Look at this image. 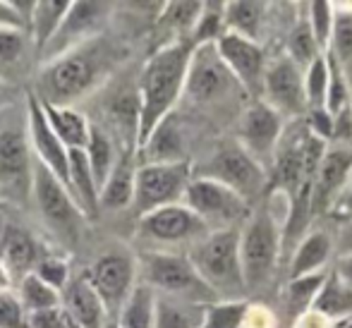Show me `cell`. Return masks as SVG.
Wrapping results in <instances>:
<instances>
[{
  "instance_id": "obj_1",
  "label": "cell",
  "mask_w": 352,
  "mask_h": 328,
  "mask_svg": "<svg viewBox=\"0 0 352 328\" xmlns=\"http://www.w3.org/2000/svg\"><path fill=\"white\" fill-rule=\"evenodd\" d=\"M127 56V48L103 32L101 36L84 41L56 61L43 63L34 94L43 103L72 108L77 101L103 87Z\"/></svg>"
},
{
  "instance_id": "obj_2",
  "label": "cell",
  "mask_w": 352,
  "mask_h": 328,
  "mask_svg": "<svg viewBox=\"0 0 352 328\" xmlns=\"http://www.w3.org/2000/svg\"><path fill=\"white\" fill-rule=\"evenodd\" d=\"M192 43L175 41L148 56L140 72V132H137V149L151 137V132L173 116V108L185 94L187 69L192 61Z\"/></svg>"
},
{
  "instance_id": "obj_3",
  "label": "cell",
  "mask_w": 352,
  "mask_h": 328,
  "mask_svg": "<svg viewBox=\"0 0 352 328\" xmlns=\"http://www.w3.org/2000/svg\"><path fill=\"white\" fill-rule=\"evenodd\" d=\"M187 259L218 300H245L240 261V228L216 230L190 247Z\"/></svg>"
},
{
  "instance_id": "obj_4",
  "label": "cell",
  "mask_w": 352,
  "mask_h": 328,
  "mask_svg": "<svg viewBox=\"0 0 352 328\" xmlns=\"http://www.w3.org/2000/svg\"><path fill=\"white\" fill-rule=\"evenodd\" d=\"M280 256L283 221L271 211L269 204H259L240 228V261L247 292H256L271 283Z\"/></svg>"
},
{
  "instance_id": "obj_5",
  "label": "cell",
  "mask_w": 352,
  "mask_h": 328,
  "mask_svg": "<svg viewBox=\"0 0 352 328\" xmlns=\"http://www.w3.org/2000/svg\"><path fill=\"white\" fill-rule=\"evenodd\" d=\"M140 276L158 295L177 297V300L195 302V305H213L218 297L211 287L199 278L187 254L175 252H142L140 256Z\"/></svg>"
},
{
  "instance_id": "obj_6",
  "label": "cell",
  "mask_w": 352,
  "mask_h": 328,
  "mask_svg": "<svg viewBox=\"0 0 352 328\" xmlns=\"http://www.w3.org/2000/svg\"><path fill=\"white\" fill-rule=\"evenodd\" d=\"M195 177H209V180L221 182L237 192L247 204L261 195L269 180L266 168L252 153H247L237 139L223 142L199 168H195Z\"/></svg>"
},
{
  "instance_id": "obj_7",
  "label": "cell",
  "mask_w": 352,
  "mask_h": 328,
  "mask_svg": "<svg viewBox=\"0 0 352 328\" xmlns=\"http://www.w3.org/2000/svg\"><path fill=\"white\" fill-rule=\"evenodd\" d=\"M182 204L192 208L211 232L242 228L252 213L250 204L237 192L209 177H192Z\"/></svg>"
},
{
  "instance_id": "obj_8",
  "label": "cell",
  "mask_w": 352,
  "mask_h": 328,
  "mask_svg": "<svg viewBox=\"0 0 352 328\" xmlns=\"http://www.w3.org/2000/svg\"><path fill=\"white\" fill-rule=\"evenodd\" d=\"M195 177V168L185 163H142L137 168L135 180V204L132 206L144 213L156 208L173 206L185 201L187 185Z\"/></svg>"
},
{
  "instance_id": "obj_9",
  "label": "cell",
  "mask_w": 352,
  "mask_h": 328,
  "mask_svg": "<svg viewBox=\"0 0 352 328\" xmlns=\"http://www.w3.org/2000/svg\"><path fill=\"white\" fill-rule=\"evenodd\" d=\"M34 151L29 137L17 127L0 132V197L22 206L32 199L34 187Z\"/></svg>"
},
{
  "instance_id": "obj_10",
  "label": "cell",
  "mask_w": 352,
  "mask_h": 328,
  "mask_svg": "<svg viewBox=\"0 0 352 328\" xmlns=\"http://www.w3.org/2000/svg\"><path fill=\"white\" fill-rule=\"evenodd\" d=\"M32 199L36 201L41 218L48 223V228H51L56 235H60L63 240H74V237H77L79 226H82V221H84V213L79 211V206L74 204L67 187L38 161L34 163Z\"/></svg>"
},
{
  "instance_id": "obj_11",
  "label": "cell",
  "mask_w": 352,
  "mask_h": 328,
  "mask_svg": "<svg viewBox=\"0 0 352 328\" xmlns=\"http://www.w3.org/2000/svg\"><path fill=\"white\" fill-rule=\"evenodd\" d=\"M137 259L125 250H111L87 268V278L101 297L108 316H118L127 297L137 287Z\"/></svg>"
},
{
  "instance_id": "obj_12",
  "label": "cell",
  "mask_w": 352,
  "mask_h": 328,
  "mask_svg": "<svg viewBox=\"0 0 352 328\" xmlns=\"http://www.w3.org/2000/svg\"><path fill=\"white\" fill-rule=\"evenodd\" d=\"M209 232L211 230L204 226V221L185 204H173L144 213L137 223L140 240L151 245H195Z\"/></svg>"
},
{
  "instance_id": "obj_13",
  "label": "cell",
  "mask_w": 352,
  "mask_h": 328,
  "mask_svg": "<svg viewBox=\"0 0 352 328\" xmlns=\"http://www.w3.org/2000/svg\"><path fill=\"white\" fill-rule=\"evenodd\" d=\"M111 3H94V0H72L70 10H67L65 22L60 24L58 34L53 36V41L48 43V48L43 51L41 63L56 61L63 53L72 51V48L82 46L84 41L101 36L106 22L111 19Z\"/></svg>"
},
{
  "instance_id": "obj_14",
  "label": "cell",
  "mask_w": 352,
  "mask_h": 328,
  "mask_svg": "<svg viewBox=\"0 0 352 328\" xmlns=\"http://www.w3.org/2000/svg\"><path fill=\"white\" fill-rule=\"evenodd\" d=\"M261 101L269 103L283 120H302L307 116V96H305V69L285 56L276 58L266 67Z\"/></svg>"
},
{
  "instance_id": "obj_15",
  "label": "cell",
  "mask_w": 352,
  "mask_h": 328,
  "mask_svg": "<svg viewBox=\"0 0 352 328\" xmlns=\"http://www.w3.org/2000/svg\"><path fill=\"white\" fill-rule=\"evenodd\" d=\"M240 84L226 67L223 58L218 56L216 43L213 46L192 48V61L187 69L185 94L195 103H213L230 96V91Z\"/></svg>"
},
{
  "instance_id": "obj_16",
  "label": "cell",
  "mask_w": 352,
  "mask_h": 328,
  "mask_svg": "<svg viewBox=\"0 0 352 328\" xmlns=\"http://www.w3.org/2000/svg\"><path fill=\"white\" fill-rule=\"evenodd\" d=\"M27 137L32 144L34 158L41 166H46L70 192V149L58 139V134L48 125L43 106L34 91L27 94Z\"/></svg>"
},
{
  "instance_id": "obj_17",
  "label": "cell",
  "mask_w": 352,
  "mask_h": 328,
  "mask_svg": "<svg viewBox=\"0 0 352 328\" xmlns=\"http://www.w3.org/2000/svg\"><path fill=\"white\" fill-rule=\"evenodd\" d=\"M216 48H218V56L223 58V63L230 69V74L235 77V82L240 84L242 91L254 96V101L261 98L266 67H269L261 43L242 39V36H237V34H226V36L216 43Z\"/></svg>"
},
{
  "instance_id": "obj_18",
  "label": "cell",
  "mask_w": 352,
  "mask_h": 328,
  "mask_svg": "<svg viewBox=\"0 0 352 328\" xmlns=\"http://www.w3.org/2000/svg\"><path fill=\"white\" fill-rule=\"evenodd\" d=\"M285 132V120L261 98H256L240 118V130H237V142L247 153L256 158L264 166V161L274 158L278 142Z\"/></svg>"
},
{
  "instance_id": "obj_19",
  "label": "cell",
  "mask_w": 352,
  "mask_h": 328,
  "mask_svg": "<svg viewBox=\"0 0 352 328\" xmlns=\"http://www.w3.org/2000/svg\"><path fill=\"white\" fill-rule=\"evenodd\" d=\"M352 180V146L350 144H336L326 149L319 163V171L311 182V213H331L333 204L343 195V190Z\"/></svg>"
},
{
  "instance_id": "obj_20",
  "label": "cell",
  "mask_w": 352,
  "mask_h": 328,
  "mask_svg": "<svg viewBox=\"0 0 352 328\" xmlns=\"http://www.w3.org/2000/svg\"><path fill=\"white\" fill-rule=\"evenodd\" d=\"M60 305L77 321L79 328H108V311L89 283L87 273L70 278V283L63 290Z\"/></svg>"
},
{
  "instance_id": "obj_21",
  "label": "cell",
  "mask_w": 352,
  "mask_h": 328,
  "mask_svg": "<svg viewBox=\"0 0 352 328\" xmlns=\"http://www.w3.org/2000/svg\"><path fill=\"white\" fill-rule=\"evenodd\" d=\"M142 163H185L187 161V139L185 130L175 120V113L168 116L151 137L137 149Z\"/></svg>"
},
{
  "instance_id": "obj_22",
  "label": "cell",
  "mask_w": 352,
  "mask_h": 328,
  "mask_svg": "<svg viewBox=\"0 0 352 328\" xmlns=\"http://www.w3.org/2000/svg\"><path fill=\"white\" fill-rule=\"evenodd\" d=\"M137 163L135 149H125L120 158L113 166L108 180L103 182L98 192V206L106 211H120L135 204V180H137Z\"/></svg>"
},
{
  "instance_id": "obj_23",
  "label": "cell",
  "mask_w": 352,
  "mask_h": 328,
  "mask_svg": "<svg viewBox=\"0 0 352 328\" xmlns=\"http://www.w3.org/2000/svg\"><path fill=\"white\" fill-rule=\"evenodd\" d=\"M333 254V240L326 230H309L295 247V254L290 259V278L311 276L321 273Z\"/></svg>"
},
{
  "instance_id": "obj_24",
  "label": "cell",
  "mask_w": 352,
  "mask_h": 328,
  "mask_svg": "<svg viewBox=\"0 0 352 328\" xmlns=\"http://www.w3.org/2000/svg\"><path fill=\"white\" fill-rule=\"evenodd\" d=\"M41 254L43 252L38 250V242L34 240L32 232L12 223L8 232V242H5V250H3V261H5V266H8V271L12 273L14 283H19L24 276H29V273H34Z\"/></svg>"
},
{
  "instance_id": "obj_25",
  "label": "cell",
  "mask_w": 352,
  "mask_h": 328,
  "mask_svg": "<svg viewBox=\"0 0 352 328\" xmlns=\"http://www.w3.org/2000/svg\"><path fill=\"white\" fill-rule=\"evenodd\" d=\"M70 195L84 218H94L101 206H98V185L94 180L91 166L87 161L84 149H70Z\"/></svg>"
},
{
  "instance_id": "obj_26",
  "label": "cell",
  "mask_w": 352,
  "mask_h": 328,
  "mask_svg": "<svg viewBox=\"0 0 352 328\" xmlns=\"http://www.w3.org/2000/svg\"><path fill=\"white\" fill-rule=\"evenodd\" d=\"M70 5L72 0H38L36 3V10H34V17H32V29H29V39H32L34 53L38 56V61H41L48 43L53 41V36L58 34L60 24L65 22Z\"/></svg>"
},
{
  "instance_id": "obj_27",
  "label": "cell",
  "mask_w": 352,
  "mask_h": 328,
  "mask_svg": "<svg viewBox=\"0 0 352 328\" xmlns=\"http://www.w3.org/2000/svg\"><path fill=\"white\" fill-rule=\"evenodd\" d=\"M311 311L321 314L324 319H329L331 324H340V321L352 316V287L336 271L326 273V281L321 285L319 295L314 300Z\"/></svg>"
},
{
  "instance_id": "obj_28",
  "label": "cell",
  "mask_w": 352,
  "mask_h": 328,
  "mask_svg": "<svg viewBox=\"0 0 352 328\" xmlns=\"http://www.w3.org/2000/svg\"><path fill=\"white\" fill-rule=\"evenodd\" d=\"M29 51L34 53V46L27 32L0 27V82L5 87L24 72Z\"/></svg>"
},
{
  "instance_id": "obj_29",
  "label": "cell",
  "mask_w": 352,
  "mask_h": 328,
  "mask_svg": "<svg viewBox=\"0 0 352 328\" xmlns=\"http://www.w3.org/2000/svg\"><path fill=\"white\" fill-rule=\"evenodd\" d=\"M324 281H326V271L311 273V276H302V278H287L285 287H283V292H280V302H283V311H285L290 324H295L300 316L311 311Z\"/></svg>"
},
{
  "instance_id": "obj_30",
  "label": "cell",
  "mask_w": 352,
  "mask_h": 328,
  "mask_svg": "<svg viewBox=\"0 0 352 328\" xmlns=\"http://www.w3.org/2000/svg\"><path fill=\"white\" fill-rule=\"evenodd\" d=\"M41 101V98H38ZM43 113L48 118V125L53 127V132L58 134L63 144L67 149H84L89 142V132H91V122L87 120V116L74 108H63V106H51L43 103Z\"/></svg>"
},
{
  "instance_id": "obj_31",
  "label": "cell",
  "mask_w": 352,
  "mask_h": 328,
  "mask_svg": "<svg viewBox=\"0 0 352 328\" xmlns=\"http://www.w3.org/2000/svg\"><path fill=\"white\" fill-rule=\"evenodd\" d=\"M266 22V3L261 0H230L226 3V29L242 39L259 43V34Z\"/></svg>"
},
{
  "instance_id": "obj_32",
  "label": "cell",
  "mask_w": 352,
  "mask_h": 328,
  "mask_svg": "<svg viewBox=\"0 0 352 328\" xmlns=\"http://www.w3.org/2000/svg\"><path fill=\"white\" fill-rule=\"evenodd\" d=\"M209 305L177 300L156 292V326L153 328H201Z\"/></svg>"
},
{
  "instance_id": "obj_33",
  "label": "cell",
  "mask_w": 352,
  "mask_h": 328,
  "mask_svg": "<svg viewBox=\"0 0 352 328\" xmlns=\"http://www.w3.org/2000/svg\"><path fill=\"white\" fill-rule=\"evenodd\" d=\"M156 326V290L137 283L132 295L116 316V328H153Z\"/></svg>"
},
{
  "instance_id": "obj_34",
  "label": "cell",
  "mask_w": 352,
  "mask_h": 328,
  "mask_svg": "<svg viewBox=\"0 0 352 328\" xmlns=\"http://www.w3.org/2000/svg\"><path fill=\"white\" fill-rule=\"evenodd\" d=\"M204 3H163L156 19V29L170 34V43L190 41Z\"/></svg>"
},
{
  "instance_id": "obj_35",
  "label": "cell",
  "mask_w": 352,
  "mask_h": 328,
  "mask_svg": "<svg viewBox=\"0 0 352 328\" xmlns=\"http://www.w3.org/2000/svg\"><path fill=\"white\" fill-rule=\"evenodd\" d=\"M326 53L340 67V72L348 79L352 91V10H348L345 5H336L333 36H331L329 51Z\"/></svg>"
},
{
  "instance_id": "obj_36",
  "label": "cell",
  "mask_w": 352,
  "mask_h": 328,
  "mask_svg": "<svg viewBox=\"0 0 352 328\" xmlns=\"http://www.w3.org/2000/svg\"><path fill=\"white\" fill-rule=\"evenodd\" d=\"M84 153H87V161L91 166V173H94V180L98 185V192H101L103 182L108 180L111 175L113 166H116V146H113L111 137L103 127L98 125H91V132H89V142L84 146Z\"/></svg>"
},
{
  "instance_id": "obj_37",
  "label": "cell",
  "mask_w": 352,
  "mask_h": 328,
  "mask_svg": "<svg viewBox=\"0 0 352 328\" xmlns=\"http://www.w3.org/2000/svg\"><path fill=\"white\" fill-rule=\"evenodd\" d=\"M17 300L22 302L27 314H36V311L60 307L63 292L56 290L53 285H48L46 281H41L36 273H29V276H24L17 283Z\"/></svg>"
},
{
  "instance_id": "obj_38",
  "label": "cell",
  "mask_w": 352,
  "mask_h": 328,
  "mask_svg": "<svg viewBox=\"0 0 352 328\" xmlns=\"http://www.w3.org/2000/svg\"><path fill=\"white\" fill-rule=\"evenodd\" d=\"M324 56L319 41L311 34V27L307 22V14H302L290 29V36H287V58L295 63L297 67L307 69L316 58Z\"/></svg>"
},
{
  "instance_id": "obj_39",
  "label": "cell",
  "mask_w": 352,
  "mask_h": 328,
  "mask_svg": "<svg viewBox=\"0 0 352 328\" xmlns=\"http://www.w3.org/2000/svg\"><path fill=\"white\" fill-rule=\"evenodd\" d=\"M228 34L226 29V3H204L195 32L190 36L192 46H213Z\"/></svg>"
},
{
  "instance_id": "obj_40",
  "label": "cell",
  "mask_w": 352,
  "mask_h": 328,
  "mask_svg": "<svg viewBox=\"0 0 352 328\" xmlns=\"http://www.w3.org/2000/svg\"><path fill=\"white\" fill-rule=\"evenodd\" d=\"M247 311V300H218L206 307L201 328H245Z\"/></svg>"
},
{
  "instance_id": "obj_41",
  "label": "cell",
  "mask_w": 352,
  "mask_h": 328,
  "mask_svg": "<svg viewBox=\"0 0 352 328\" xmlns=\"http://www.w3.org/2000/svg\"><path fill=\"white\" fill-rule=\"evenodd\" d=\"M329 61L326 53L316 58L309 67L305 69V96H307V113L316 108H326V94H329Z\"/></svg>"
},
{
  "instance_id": "obj_42",
  "label": "cell",
  "mask_w": 352,
  "mask_h": 328,
  "mask_svg": "<svg viewBox=\"0 0 352 328\" xmlns=\"http://www.w3.org/2000/svg\"><path fill=\"white\" fill-rule=\"evenodd\" d=\"M307 22L311 27V34L319 41L321 51H329L331 36H333V22H336V3L326 0H314L307 5Z\"/></svg>"
},
{
  "instance_id": "obj_43",
  "label": "cell",
  "mask_w": 352,
  "mask_h": 328,
  "mask_svg": "<svg viewBox=\"0 0 352 328\" xmlns=\"http://www.w3.org/2000/svg\"><path fill=\"white\" fill-rule=\"evenodd\" d=\"M34 273H36L41 281H46L48 285H53L56 290H65V285L70 283V263H67L63 256L58 254H41V259H38L36 268H34Z\"/></svg>"
},
{
  "instance_id": "obj_44",
  "label": "cell",
  "mask_w": 352,
  "mask_h": 328,
  "mask_svg": "<svg viewBox=\"0 0 352 328\" xmlns=\"http://www.w3.org/2000/svg\"><path fill=\"white\" fill-rule=\"evenodd\" d=\"M0 328H32L29 314L14 292H0Z\"/></svg>"
},
{
  "instance_id": "obj_45",
  "label": "cell",
  "mask_w": 352,
  "mask_h": 328,
  "mask_svg": "<svg viewBox=\"0 0 352 328\" xmlns=\"http://www.w3.org/2000/svg\"><path fill=\"white\" fill-rule=\"evenodd\" d=\"M29 326L32 328H79L77 321L63 309V305L53 307V309H46V311L29 314Z\"/></svg>"
},
{
  "instance_id": "obj_46",
  "label": "cell",
  "mask_w": 352,
  "mask_h": 328,
  "mask_svg": "<svg viewBox=\"0 0 352 328\" xmlns=\"http://www.w3.org/2000/svg\"><path fill=\"white\" fill-rule=\"evenodd\" d=\"M336 144H350L352 142V106L343 108L333 116V139Z\"/></svg>"
},
{
  "instance_id": "obj_47",
  "label": "cell",
  "mask_w": 352,
  "mask_h": 328,
  "mask_svg": "<svg viewBox=\"0 0 352 328\" xmlns=\"http://www.w3.org/2000/svg\"><path fill=\"white\" fill-rule=\"evenodd\" d=\"M331 216L340 218V221H352V180L348 182V187L343 190V195L338 197V201L331 208Z\"/></svg>"
},
{
  "instance_id": "obj_48",
  "label": "cell",
  "mask_w": 352,
  "mask_h": 328,
  "mask_svg": "<svg viewBox=\"0 0 352 328\" xmlns=\"http://www.w3.org/2000/svg\"><path fill=\"white\" fill-rule=\"evenodd\" d=\"M0 27H10V29H22V22H19L17 12H14L12 3L10 0H0Z\"/></svg>"
},
{
  "instance_id": "obj_49",
  "label": "cell",
  "mask_w": 352,
  "mask_h": 328,
  "mask_svg": "<svg viewBox=\"0 0 352 328\" xmlns=\"http://www.w3.org/2000/svg\"><path fill=\"white\" fill-rule=\"evenodd\" d=\"M292 328H333V324L329 319H324L321 314H316V311H307L305 316H300L292 324Z\"/></svg>"
},
{
  "instance_id": "obj_50",
  "label": "cell",
  "mask_w": 352,
  "mask_h": 328,
  "mask_svg": "<svg viewBox=\"0 0 352 328\" xmlns=\"http://www.w3.org/2000/svg\"><path fill=\"white\" fill-rule=\"evenodd\" d=\"M333 271L338 273V276L352 287V254H343V256H340L338 263L333 266Z\"/></svg>"
},
{
  "instance_id": "obj_51",
  "label": "cell",
  "mask_w": 352,
  "mask_h": 328,
  "mask_svg": "<svg viewBox=\"0 0 352 328\" xmlns=\"http://www.w3.org/2000/svg\"><path fill=\"white\" fill-rule=\"evenodd\" d=\"M12 285H14L12 273L8 271V266H5V261L0 259V292H12Z\"/></svg>"
},
{
  "instance_id": "obj_52",
  "label": "cell",
  "mask_w": 352,
  "mask_h": 328,
  "mask_svg": "<svg viewBox=\"0 0 352 328\" xmlns=\"http://www.w3.org/2000/svg\"><path fill=\"white\" fill-rule=\"evenodd\" d=\"M10 226H12V223H10L8 216H5V213L0 211V259H3V250H5V242H8Z\"/></svg>"
},
{
  "instance_id": "obj_53",
  "label": "cell",
  "mask_w": 352,
  "mask_h": 328,
  "mask_svg": "<svg viewBox=\"0 0 352 328\" xmlns=\"http://www.w3.org/2000/svg\"><path fill=\"white\" fill-rule=\"evenodd\" d=\"M340 245H343V254H352V221L348 223V228L343 230Z\"/></svg>"
},
{
  "instance_id": "obj_54",
  "label": "cell",
  "mask_w": 352,
  "mask_h": 328,
  "mask_svg": "<svg viewBox=\"0 0 352 328\" xmlns=\"http://www.w3.org/2000/svg\"><path fill=\"white\" fill-rule=\"evenodd\" d=\"M333 328H352V316H350V319H345V321H340V324H336Z\"/></svg>"
},
{
  "instance_id": "obj_55",
  "label": "cell",
  "mask_w": 352,
  "mask_h": 328,
  "mask_svg": "<svg viewBox=\"0 0 352 328\" xmlns=\"http://www.w3.org/2000/svg\"><path fill=\"white\" fill-rule=\"evenodd\" d=\"M3 101H5V84L0 82V106H3Z\"/></svg>"
},
{
  "instance_id": "obj_56",
  "label": "cell",
  "mask_w": 352,
  "mask_h": 328,
  "mask_svg": "<svg viewBox=\"0 0 352 328\" xmlns=\"http://www.w3.org/2000/svg\"><path fill=\"white\" fill-rule=\"evenodd\" d=\"M108 328H116V324H113V326H108Z\"/></svg>"
}]
</instances>
